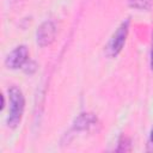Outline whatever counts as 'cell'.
<instances>
[{"label":"cell","instance_id":"cell-4","mask_svg":"<svg viewBox=\"0 0 153 153\" xmlns=\"http://www.w3.org/2000/svg\"><path fill=\"white\" fill-rule=\"evenodd\" d=\"M29 60V50L25 45L16 47L6 57L5 65L11 69L22 68Z\"/></svg>","mask_w":153,"mask_h":153},{"label":"cell","instance_id":"cell-1","mask_svg":"<svg viewBox=\"0 0 153 153\" xmlns=\"http://www.w3.org/2000/svg\"><path fill=\"white\" fill-rule=\"evenodd\" d=\"M7 93H8L10 109L6 122L10 128H16L20 123L23 117V112L25 108V98L22 90L17 86H11L7 90Z\"/></svg>","mask_w":153,"mask_h":153},{"label":"cell","instance_id":"cell-7","mask_svg":"<svg viewBox=\"0 0 153 153\" xmlns=\"http://www.w3.org/2000/svg\"><path fill=\"white\" fill-rule=\"evenodd\" d=\"M151 68L153 71V43H152V51H151Z\"/></svg>","mask_w":153,"mask_h":153},{"label":"cell","instance_id":"cell-8","mask_svg":"<svg viewBox=\"0 0 153 153\" xmlns=\"http://www.w3.org/2000/svg\"><path fill=\"white\" fill-rule=\"evenodd\" d=\"M149 140H151V142L153 143V129L151 130V135H149Z\"/></svg>","mask_w":153,"mask_h":153},{"label":"cell","instance_id":"cell-2","mask_svg":"<svg viewBox=\"0 0 153 153\" xmlns=\"http://www.w3.org/2000/svg\"><path fill=\"white\" fill-rule=\"evenodd\" d=\"M128 32H129V20L127 19L121 23V25L116 29V31L109 39V43L106 45V54L110 57H115L122 51Z\"/></svg>","mask_w":153,"mask_h":153},{"label":"cell","instance_id":"cell-5","mask_svg":"<svg viewBox=\"0 0 153 153\" xmlns=\"http://www.w3.org/2000/svg\"><path fill=\"white\" fill-rule=\"evenodd\" d=\"M96 124H97V117L93 114L84 112V114H80L75 118V121L73 123V129L74 130H79V131L88 130L90 128L94 127Z\"/></svg>","mask_w":153,"mask_h":153},{"label":"cell","instance_id":"cell-3","mask_svg":"<svg viewBox=\"0 0 153 153\" xmlns=\"http://www.w3.org/2000/svg\"><path fill=\"white\" fill-rule=\"evenodd\" d=\"M57 27L56 24L53 20H45L43 22L36 32V42L39 47H47L50 45L56 37Z\"/></svg>","mask_w":153,"mask_h":153},{"label":"cell","instance_id":"cell-6","mask_svg":"<svg viewBox=\"0 0 153 153\" xmlns=\"http://www.w3.org/2000/svg\"><path fill=\"white\" fill-rule=\"evenodd\" d=\"M128 2L131 8L139 11H148L152 7L153 0H128Z\"/></svg>","mask_w":153,"mask_h":153}]
</instances>
